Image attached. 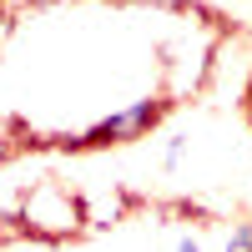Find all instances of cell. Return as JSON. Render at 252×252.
<instances>
[{"label": "cell", "mask_w": 252, "mask_h": 252, "mask_svg": "<svg viewBox=\"0 0 252 252\" xmlns=\"http://www.w3.org/2000/svg\"><path fill=\"white\" fill-rule=\"evenodd\" d=\"M152 121H157V106H152V101H136L131 111H121V116H106V121L96 126V136H106V141H126V136H141Z\"/></svg>", "instance_id": "cell-2"}, {"label": "cell", "mask_w": 252, "mask_h": 252, "mask_svg": "<svg viewBox=\"0 0 252 252\" xmlns=\"http://www.w3.org/2000/svg\"><path fill=\"white\" fill-rule=\"evenodd\" d=\"M172 252H202V242H197V237H182V242H177Z\"/></svg>", "instance_id": "cell-5"}, {"label": "cell", "mask_w": 252, "mask_h": 252, "mask_svg": "<svg viewBox=\"0 0 252 252\" xmlns=\"http://www.w3.org/2000/svg\"><path fill=\"white\" fill-rule=\"evenodd\" d=\"M81 202H86V222H96V227H111L121 217V207H126L121 192H106V187H101V192H86Z\"/></svg>", "instance_id": "cell-3"}, {"label": "cell", "mask_w": 252, "mask_h": 252, "mask_svg": "<svg viewBox=\"0 0 252 252\" xmlns=\"http://www.w3.org/2000/svg\"><path fill=\"white\" fill-rule=\"evenodd\" d=\"M227 252H252V227H237L232 242H227Z\"/></svg>", "instance_id": "cell-4"}, {"label": "cell", "mask_w": 252, "mask_h": 252, "mask_svg": "<svg viewBox=\"0 0 252 252\" xmlns=\"http://www.w3.org/2000/svg\"><path fill=\"white\" fill-rule=\"evenodd\" d=\"M20 217H26V227H31V232L66 237V232H76V227L86 222V202H81V197H71V187H61V182H40L35 192L26 197Z\"/></svg>", "instance_id": "cell-1"}]
</instances>
